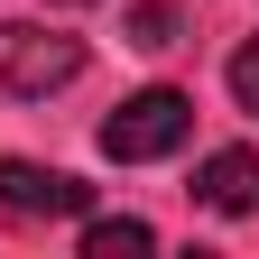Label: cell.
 <instances>
[{"label":"cell","instance_id":"cell-1","mask_svg":"<svg viewBox=\"0 0 259 259\" xmlns=\"http://www.w3.org/2000/svg\"><path fill=\"white\" fill-rule=\"evenodd\" d=\"M83 74V37H65V28H28V19H0V93H19V102H47Z\"/></svg>","mask_w":259,"mask_h":259},{"label":"cell","instance_id":"cell-2","mask_svg":"<svg viewBox=\"0 0 259 259\" xmlns=\"http://www.w3.org/2000/svg\"><path fill=\"white\" fill-rule=\"evenodd\" d=\"M185 130H194V102H185L176 83H148V93H130V102L102 120V157H120V167H148V157L185 148Z\"/></svg>","mask_w":259,"mask_h":259},{"label":"cell","instance_id":"cell-3","mask_svg":"<svg viewBox=\"0 0 259 259\" xmlns=\"http://www.w3.org/2000/svg\"><path fill=\"white\" fill-rule=\"evenodd\" d=\"M0 213H19V222H74V213H93V185L65 176V167H37V157H0Z\"/></svg>","mask_w":259,"mask_h":259},{"label":"cell","instance_id":"cell-4","mask_svg":"<svg viewBox=\"0 0 259 259\" xmlns=\"http://www.w3.org/2000/svg\"><path fill=\"white\" fill-rule=\"evenodd\" d=\"M194 204L213 213H259V148H213L194 167Z\"/></svg>","mask_w":259,"mask_h":259},{"label":"cell","instance_id":"cell-5","mask_svg":"<svg viewBox=\"0 0 259 259\" xmlns=\"http://www.w3.org/2000/svg\"><path fill=\"white\" fill-rule=\"evenodd\" d=\"M130 250H157V232L139 213H111V222H83V259H130Z\"/></svg>","mask_w":259,"mask_h":259},{"label":"cell","instance_id":"cell-6","mask_svg":"<svg viewBox=\"0 0 259 259\" xmlns=\"http://www.w3.org/2000/svg\"><path fill=\"white\" fill-rule=\"evenodd\" d=\"M130 47H176V10L167 0H139L130 10Z\"/></svg>","mask_w":259,"mask_h":259},{"label":"cell","instance_id":"cell-7","mask_svg":"<svg viewBox=\"0 0 259 259\" xmlns=\"http://www.w3.org/2000/svg\"><path fill=\"white\" fill-rule=\"evenodd\" d=\"M232 102H241V111H259V37H250V47H232Z\"/></svg>","mask_w":259,"mask_h":259},{"label":"cell","instance_id":"cell-8","mask_svg":"<svg viewBox=\"0 0 259 259\" xmlns=\"http://www.w3.org/2000/svg\"><path fill=\"white\" fill-rule=\"evenodd\" d=\"M65 10H93V0H65Z\"/></svg>","mask_w":259,"mask_h":259}]
</instances>
